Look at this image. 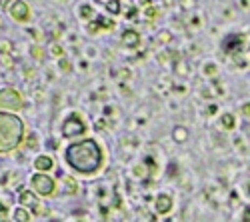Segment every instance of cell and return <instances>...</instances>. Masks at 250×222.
<instances>
[{
  "label": "cell",
  "instance_id": "ba28073f",
  "mask_svg": "<svg viewBox=\"0 0 250 222\" xmlns=\"http://www.w3.org/2000/svg\"><path fill=\"white\" fill-rule=\"evenodd\" d=\"M170 206H172V200H170L168 196H158V198H156V210H158V212H162V214L168 212Z\"/></svg>",
  "mask_w": 250,
  "mask_h": 222
},
{
  "label": "cell",
  "instance_id": "5b68a950",
  "mask_svg": "<svg viewBox=\"0 0 250 222\" xmlns=\"http://www.w3.org/2000/svg\"><path fill=\"white\" fill-rule=\"evenodd\" d=\"M82 132H84V124H82V120L76 114L68 116L64 120V124H62V134H64L66 138H74V136H78Z\"/></svg>",
  "mask_w": 250,
  "mask_h": 222
},
{
  "label": "cell",
  "instance_id": "3957f363",
  "mask_svg": "<svg viewBox=\"0 0 250 222\" xmlns=\"http://www.w3.org/2000/svg\"><path fill=\"white\" fill-rule=\"evenodd\" d=\"M0 108L2 110L22 108V96H20L14 88H0Z\"/></svg>",
  "mask_w": 250,
  "mask_h": 222
},
{
  "label": "cell",
  "instance_id": "8fae6325",
  "mask_svg": "<svg viewBox=\"0 0 250 222\" xmlns=\"http://www.w3.org/2000/svg\"><path fill=\"white\" fill-rule=\"evenodd\" d=\"M106 8H108V12H112V14H118V10H120V4L116 2V0H112V2H108V4H106Z\"/></svg>",
  "mask_w": 250,
  "mask_h": 222
},
{
  "label": "cell",
  "instance_id": "7a4b0ae2",
  "mask_svg": "<svg viewBox=\"0 0 250 222\" xmlns=\"http://www.w3.org/2000/svg\"><path fill=\"white\" fill-rule=\"evenodd\" d=\"M24 138V124L16 114L0 110V152H12Z\"/></svg>",
  "mask_w": 250,
  "mask_h": 222
},
{
  "label": "cell",
  "instance_id": "5bb4252c",
  "mask_svg": "<svg viewBox=\"0 0 250 222\" xmlns=\"http://www.w3.org/2000/svg\"><path fill=\"white\" fill-rule=\"evenodd\" d=\"M10 4V0H0V6H8Z\"/></svg>",
  "mask_w": 250,
  "mask_h": 222
},
{
  "label": "cell",
  "instance_id": "8992f818",
  "mask_svg": "<svg viewBox=\"0 0 250 222\" xmlns=\"http://www.w3.org/2000/svg\"><path fill=\"white\" fill-rule=\"evenodd\" d=\"M10 16L14 20H18V22H26V20L30 18V8L26 2H22V0H16V2L10 4Z\"/></svg>",
  "mask_w": 250,
  "mask_h": 222
},
{
  "label": "cell",
  "instance_id": "9c48e42d",
  "mask_svg": "<svg viewBox=\"0 0 250 222\" xmlns=\"http://www.w3.org/2000/svg\"><path fill=\"white\" fill-rule=\"evenodd\" d=\"M138 34L134 32V30H126L124 32V36H122V42L126 44V46H138Z\"/></svg>",
  "mask_w": 250,
  "mask_h": 222
},
{
  "label": "cell",
  "instance_id": "277c9868",
  "mask_svg": "<svg viewBox=\"0 0 250 222\" xmlns=\"http://www.w3.org/2000/svg\"><path fill=\"white\" fill-rule=\"evenodd\" d=\"M32 190L38 196H50L54 192V180L48 174H44V172L34 174L32 176Z\"/></svg>",
  "mask_w": 250,
  "mask_h": 222
},
{
  "label": "cell",
  "instance_id": "7c38bea8",
  "mask_svg": "<svg viewBox=\"0 0 250 222\" xmlns=\"http://www.w3.org/2000/svg\"><path fill=\"white\" fill-rule=\"evenodd\" d=\"M16 218H18V220H26L28 216H26V212H24V210H18V212H16Z\"/></svg>",
  "mask_w": 250,
  "mask_h": 222
},
{
  "label": "cell",
  "instance_id": "6da1fadb",
  "mask_svg": "<svg viewBox=\"0 0 250 222\" xmlns=\"http://www.w3.org/2000/svg\"><path fill=\"white\" fill-rule=\"evenodd\" d=\"M64 158L72 170L80 174H94L102 164V150L96 140L86 138L80 142H72L66 148Z\"/></svg>",
  "mask_w": 250,
  "mask_h": 222
},
{
  "label": "cell",
  "instance_id": "30bf717a",
  "mask_svg": "<svg viewBox=\"0 0 250 222\" xmlns=\"http://www.w3.org/2000/svg\"><path fill=\"white\" fill-rule=\"evenodd\" d=\"M20 200H22L24 204H32V206H38V204H36V200H34V196H32V194H28V192H24L22 196H20Z\"/></svg>",
  "mask_w": 250,
  "mask_h": 222
},
{
  "label": "cell",
  "instance_id": "52a82bcc",
  "mask_svg": "<svg viewBox=\"0 0 250 222\" xmlns=\"http://www.w3.org/2000/svg\"><path fill=\"white\" fill-rule=\"evenodd\" d=\"M34 166L40 170V172H48L52 168V158L50 156H38L34 160Z\"/></svg>",
  "mask_w": 250,
  "mask_h": 222
},
{
  "label": "cell",
  "instance_id": "4fadbf2b",
  "mask_svg": "<svg viewBox=\"0 0 250 222\" xmlns=\"http://www.w3.org/2000/svg\"><path fill=\"white\" fill-rule=\"evenodd\" d=\"M224 122L228 124V128H232V118L230 116H224Z\"/></svg>",
  "mask_w": 250,
  "mask_h": 222
}]
</instances>
